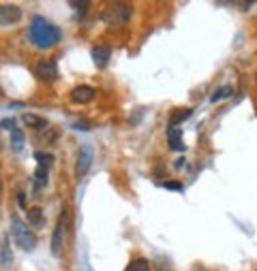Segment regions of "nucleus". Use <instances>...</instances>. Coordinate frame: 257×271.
Returning a JSON list of instances; mask_svg holds the SVG:
<instances>
[{
    "label": "nucleus",
    "mask_w": 257,
    "mask_h": 271,
    "mask_svg": "<svg viewBox=\"0 0 257 271\" xmlns=\"http://www.w3.org/2000/svg\"><path fill=\"white\" fill-rule=\"evenodd\" d=\"M28 37H30V41L39 49H50V47H54L56 43H60L62 34L54 23H50L45 17L34 15L30 22V28H28Z\"/></svg>",
    "instance_id": "1"
},
{
    "label": "nucleus",
    "mask_w": 257,
    "mask_h": 271,
    "mask_svg": "<svg viewBox=\"0 0 257 271\" xmlns=\"http://www.w3.org/2000/svg\"><path fill=\"white\" fill-rule=\"evenodd\" d=\"M131 13H133L131 4L114 2V4H109V7L103 9L101 20H103V23L107 28H122V26H127V23H128V20H131Z\"/></svg>",
    "instance_id": "2"
},
{
    "label": "nucleus",
    "mask_w": 257,
    "mask_h": 271,
    "mask_svg": "<svg viewBox=\"0 0 257 271\" xmlns=\"http://www.w3.org/2000/svg\"><path fill=\"white\" fill-rule=\"evenodd\" d=\"M11 235H13L15 244L20 246L22 250H26V252L34 250V246H37V237H34V233L30 231V228H26V225L17 216L11 218Z\"/></svg>",
    "instance_id": "3"
},
{
    "label": "nucleus",
    "mask_w": 257,
    "mask_h": 271,
    "mask_svg": "<svg viewBox=\"0 0 257 271\" xmlns=\"http://www.w3.org/2000/svg\"><path fill=\"white\" fill-rule=\"evenodd\" d=\"M67 228H69V209L62 207L60 220H58L54 233H51V254H54V256H62L64 237H67Z\"/></svg>",
    "instance_id": "4"
},
{
    "label": "nucleus",
    "mask_w": 257,
    "mask_h": 271,
    "mask_svg": "<svg viewBox=\"0 0 257 271\" xmlns=\"http://www.w3.org/2000/svg\"><path fill=\"white\" fill-rule=\"evenodd\" d=\"M92 162H95V150L90 145H81L77 152V160H75V175L77 178H84L90 171Z\"/></svg>",
    "instance_id": "5"
},
{
    "label": "nucleus",
    "mask_w": 257,
    "mask_h": 271,
    "mask_svg": "<svg viewBox=\"0 0 257 271\" xmlns=\"http://www.w3.org/2000/svg\"><path fill=\"white\" fill-rule=\"evenodd\" d=\"M37 77L41 81H56L58 79V67L54 60H41L37 62V68H34Z\"/></svg>",
    "instance_id": "6"
},
{
    "label": "nucleus",
    "mask_w": 257,
    "mask_h": 271,
    "mask_svg": "<svg viewBox=\"0 0 257 271\" xmlns=\"http://www.w3.org/2000/svg\"><path fill=\"white\" fill-rule=\"evenodd\" d=\"M22 20V11L15 4H2L0 7V26H15Z\"/></svg>",
    "instance_id": "7"
},
{
    "label": "nucleus",
    "mask_w": 257,
    "mask_h": 271,
    "mask_svg": "<svg viewBox=\"0 0 257 271\" xmlns=\"http://www.w3.org/2000/svg\"><path fill=\"white\" fill-rule=\"evenodd\" d=\"M92 98H97V90L90 86H77L71 90V101L73 103H79V105H86L90 103Z\"/></svg>",
    "instance_id": "8"
},
{
    "label": "nucleus",
    "mask_w": 257,
    "mask_h": 271,
    "mask_svg": "<svg viewBox=\"0 0 257 271\" xmlns=\"http://www.w3.org/2000/svg\"><path fill=\"white\" fill-rule=\"evenodd\" d=\"M13 265V252H11V241H9V233H4L2 241H0V267L9 269Z\"/></svg>",
    "instance_id": "9"
},
{
    "label": "nucleus",
    "mask_w": 257,
    "mask_h": 271,
    "mask_svg": "<svg viewBox=\"0 0 257 271\" xmlns=\"http://www.w3.org/2000/svg\"><path fill=\"white\" fill-rule=\"evenodd\" d=\"M167 143H169V150H172V152H184L186 150V145L182 143V131H180V128L169 126V131H167Z\"/></svg>",
    "instance_id": "10"
},
{
    "label": "nucleus",
    "mask_w": 257,
    "mask_h": 271,
    "mask_svg": "<svg viewBox=\"0 0 257 271\" xmlns=\"http://www.w3.org/2000/svg\"><path fill=\"white\" fill-rule=\"evenodd\" d=\"M109 58H112V49L105 45H97L92 47V60H95V64L99 68H105L109 62Z\"/></svg>",
    "instance_id": "11"
},
{
    "label": "nucleus",
    "mask_w": 257,
    "mask_h": 271,
    "mask_svg": "<svg viewBox=\"0 0 257 271\" xmlns=\"http://www.w3.org/2000/svg\"><path fill=\"white\" fill-rule=\"evenodd\" d=\"M26 218H28V222H30L34 228H41L45 225V216H43V209H41V207H28Z\"/></svg>",
    "instance_id": "12"
},
{
    "label": "nucleus",
    "mask_w": 257,
    "mask_h": 271,
    "mask_svg": "<svg viewBox=\"0 0 257 271\" xmlns=\"http://www.w3.org/2000/svg\"><path fill=\"white\" fill-rule=\"evenodd\" d=\"M24 143H26V135H24V131H20V128L11 131V150H13L15 154H20V152L24 150Z\"/></svg>",
    "instance_id": "13"
},
{
    "label": "nucleus",
    "mask_w": 257,
    "mask_h": 271,
    "mask_svg": "<svg viewBox=\"0 0 257 271\" xmlns=\"http://www.w3.org/2000/svg\"><path fill=\"white\" fill-rule=\"evenodd\" d=\"M193 115V109H176V111H172V117H169V124H172L174 128H176L178 124H182V122H186L189 117Z\"/></svg>",
    "instance_id": "14"
},
{
    "label": "nucleus",
    "mask_w": 257,
    "mask_h": 271,
    "mask_svg": "<svg viewBox=\"0 0 257 271\" xmlns=\"http://www.w3.org/2000/svg\"><path fill=\"white\" fill-rule=\"evenodd\" d=\"M233 96V88L231 86H221L217 92L210 96V103H223L227 101V98H231Z\"/></svg>",
    "instance_id": "15"
},
{
    "label": "nucleus",
    "mask_w": 257,
    "mask_h": 271,
    "mask_svg": "<svg viewBox=\"0 0 257 271\" xmlns=\"http://www.w3.org/2000/svg\"><path fill=\"white\" fill-rule=\"evenodd\" d=\"M22 122H24L26 126H30V128H45V124H48L43 117L34 115V113H24V115H22Z\"/></svg>",
    "instance_id": "16"
},
{
    "label": "nucleus",
    "mask_w": 257,
    "mask_h": 271,
    "mask_svg": "<svg viewBox=\"0 0 257 271\" xmlns=\"http://www.w3.org/2000/svg\"><path fill=\"white\" fill-rule=\"evenodd\" d=\"M127 271H150V263L146 258H135V261L128 263Z\"/></svg>",
    "instance_id": "17"
},
{
    "label": "nucleus",
    "mask_w": 257,
    "mask_h": 271,
    "mask_svg": "<svg viewBox=\"0 0 257 271\" xmlns=\"http://www.w3.org/2000/svg\"><path fill=\"white\" fill-rule=\"evenodd\" d=\"M34 160L39 162V167H51V164H54V156L48 154V152H37Z\"/></svg>",
    "instance_id": "18"
},
{
    "label": "nucleus",
    "mask_w": 257,
    "mask_h": 271,
    "mask_svg": "<svg viewBox=\"0 0 257 271\" xmlns=\"http://www.w3.org/2000/svg\"><path fill=\"white\" fill-rule=\"evenodd\" d=\"M48 173H50V167H39L37 173H34V180H37V188L45 186V181H48Z\"/></svg>",
    "instance_id": "19"
},
{
    "label": "nucleus",
    "mask_w": 257,
    "mask_h": 271,
    "mask_svg": "<svg viewBox=\"0 0 257 271\" xmlns=\"http://www.w3.org/2000/svg\"><path fill=\"white\" fill-rule=\"evenodd\" d=\"M71 7L77 11V17L81 20L86 13H88V9H90V2H71Z\"/></svg>",
    "instance_id": "20"
},
{
    "label": "nucleus",
    "mask_w": 257,
    "mask_h": 271,
    "mask_svg": "<svg viewBox=\"0 0 257 271\" xmlns=\"http://www.w3.org/2000/svg\"><path fill=\"white\" fill-rule=\"evenodd\" d=\"M0 128H4V131H15V117H4V120H0Z\"/></svg>",
    "instance_id": "21"
},
{
    "label": "nucleus",
    "mask_w": 257,
    "mask_h": 271,
    "mask_svg": "<svg viewBox=\"0 0 257 271\" xmlns=\"http://www.w3.org/2000/svg\"><path fill=\"white\" fill-rule=\"evenodd\" d=\"M163 188H167V190H174V192H182L184 190L180 181H165V184H163Z\"/></svg>",
    "instance_id": "22"
},
{
    "label": "nucleus",
    "mask_w": 257,
    "mask_h": 271,
    "mask_svg": "<svg viewBox=\"0 0 257 271\" xmlns=\"http://www.w3.org/2000/svg\"><path fill=\"white\" fill-rule=\"evenodd\" d=\"M17 205H20V209H26V194L22 192V190H17Z\"/></svg>",
    "instance_id": "23"
},
{
    "label": "nucleus",
    "mask_w": 257,
    "mask_h": 271,
    "mask_svg": "<svg viewBox=\"0 0 257 271\" xmlns=\"http://www.w3.org/2000/svg\"><path fill=\"white\" fill-rule=\"evenodd\" d=\"M142 115H144V109H137V111H135V113H133V117H131V124H133V126H135V124H137V122H139V120H142Z\"/></svg>",
    "instance_id": "24"
},
{
    "label": "nucleus",
    "mask_w": 257,
    "mask_h": 271,
    "mask_svg": "<svg viewBox=\"0 0 257 271\" xmlns=\"http://www.w3.org/2000/svg\"><path fill=\"white\" fill-rule=\"evenodd\" d=\"M73 126L75 128H81V131H88V124H86V122H75Z\"/></svg>",
    "instance_id": "25"
},
{
    "label": "nucleus",
    "mask_w": 257,
    "mask_h": 271,
    "mask_svg": "<svg viewBox=\"0 0 257 271\" xmlns=\"http://www.w3.org/2000/svg\"><path fill=\"white\" fill-rule=\"evenodd\" d=\"M182 164H184V160L180 158V160H176V164H174V167H176V169H182Z\"/></svg>",
    "instance_id": "26"
},
{
    "label": "nucleus",
    "mask_w": 257,
    "mask_h": 271,
    "mask_svg": "<svg viewBox=\"0 0 257 271\" xmlns=\"http://www.w3.org/2000/svg\"><path fill=\"white\" fill-rule=\"evenodd\" d=\"M255 84H257V70H255Z\"/></svg>",
    "instance_id": "27"
}]
</instances>
